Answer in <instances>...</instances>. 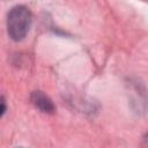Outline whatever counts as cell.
<instances>
[{
  "label": "cell",
  "mask_w": 148,
  "mask_h": 148,
  "mask_svg": "<svg viewBox=\"0 0 148 148\" xmlns=\"http://www.w3.org/2000/svg\"><path fill=\"white\" fill-rule=\"evenodd\" d=\"M5 112H6V103H5V99L2 97L1 98V116H3Z\"/></svg>",
  "instance_id": "3"
},
{
  "label": "cell",
  "mask_w": 148,
  "mask_h": 148,
  "mask_svg": "<svg viewBox=\"0 0 148 148\" xmlns=\"http://www.w3.org/2000/svg\"><path fill=\"white\" fill-rule=\"evenodd\" d=\"M31 101L40 111L46 112V113L54 112V105L52 101L46 95H44L42 91H34L31 94Z\"/></svg>",
  "instance_id": "2"
},
{
  "label": "cell",
  "mask_w": 148,
  "mask_h": 148,
  "mask_svg": "<svg viewBox=\"0 0 148 148\" xmlns=\"http://www.w3.org/2000/svg\"><path fill=\"white\" fill-rule=\"evenodd\" d=\"M31 24V13L24 6H15L10 9L7 18V30L9 37L15 40H22Z\"/></svg>",
  "instance_id": "1"
}]
</instances>
